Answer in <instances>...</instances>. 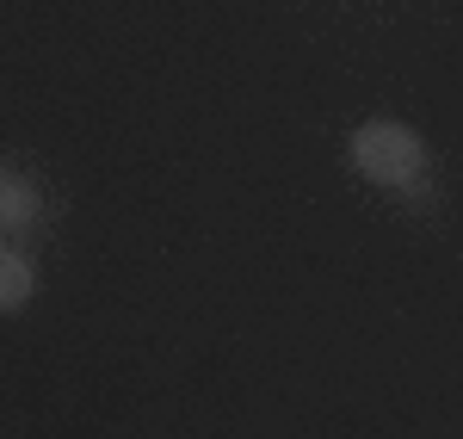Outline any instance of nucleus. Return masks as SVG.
Here are the masks:
<instances>
[{
    "label": "nucleus",
    "instance_id": "1",
    "mask_svg": "<svg viewBox=\"0 0 463 439\" xmlns=\"http://www.w3.org/2000/svg\"><path fill=\"white\" fill-rule=\"evenodd\" d=\"M346 155H353V167L371 186H414L420 174H427V143H420L408 124H395V118L358 124Z\"/></svg>",
    "mask_w": 463,
    "mask_h": 439
},
{
    "label": "nucleus",
    "instance_id": "2",
    "mask_svg": "<svg viewBox=\"0 0 463 439\" xmlns=\"http://www.w3.org/2000/svg\"><path fill=\"white\" fill-rule=\"evenodd\" d=\"M37 223V186L13 167H0V235H19Z\"/></svg>",
    "mask_w": 463,
    "mask_h": 439
},
{
    "label": "nucleus",
    "instance_id": "3",
    "mask_svg": "<svg viewBox=\"0 0 463 439\" xmlns=\"http://www.w3.org/2000/svg\"><path fill=\"white\" fill-rule=\"evenodd\" d=\"M37 291V272L32 260L19 254V248H0V316H13V310H25Z\"/></svg>",
    "mask_w": 463,
    "mask_h": 439
}]
</instances>
